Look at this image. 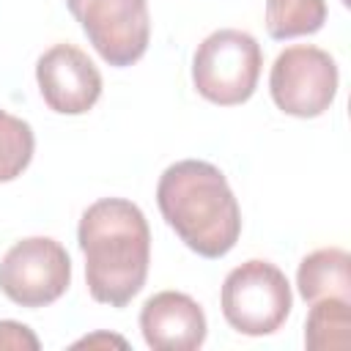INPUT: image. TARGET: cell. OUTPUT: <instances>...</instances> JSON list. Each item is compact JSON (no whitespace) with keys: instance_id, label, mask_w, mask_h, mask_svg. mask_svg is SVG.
Returning a JSON list of instances; mask_svg holds the SVG:
<instances>
[{"instance_id":"cell-10","label":"cell","mask_w":351,"mask_h":351,"mask_svg":"<svg viewBox=\"0 0 351 351\" xmlns=\"http://www.w3.org/2000/svg\"><path fill=\"white\" fill-rule=\"evenodd\" d=\"M296 288L304 302L346 299L351 302V255L343 247H324L302 258Z\"/></svg>"},{"instance_id":"cell-8","label":"cell","mask_w":351,"mask_h":351,"mask_svg":"<svg viewBox=\"0 0 351 351\" xmlns=\"http://www.w3.org/2000/svg\"><path fill=\"white\" fill-rule=\"evenodd\" d=\"M36 82L49 110L82 115L101 96V74L74 44H55L36 60Z\"/></svg>"},{"instance_id":"cell-11","label":"cell","mask_w":351,"mask_h":351,"mask_svg":"<svg viewBox=\"0 0 351 351\" xmlns=\"http://www.w3.org/2000/svg\"><path fill=\"white\" fill-rule=\"evenodd\" d=\"M304 346L310 351H346L351 346V310L346 299L313 302L304 321Z\"/></svg>"},{"instance_id":"cell-4","label":"cell","mask_w":351,"mask_h":351,"mask_svg":"<svg viewBox=\"0 0 351 351\" xmlns=\"http://www.w3.org/2000/svg\"><path fill=\"white\" fill-rule=\"evenodd\" d=\"M219 304L225 321L239 335L263 337L285 324L293 296L285 274L274 263L252 258L225 277Z\"/></svg>"},{"instance_id":"cell-13","label":"cell","mask_w":351,"mask_h":351,"mask_svg":"<svg viewBox=\"0 0 351 351\" xmlns=\"http://www.w3.org/2000/svg\"><path fill=\"white\" fill-rule=\"evenodd\" d=\"M36 137L27 121L0 110V184L22 176L33 159Z\"/></svg>"},{"instance_id":"cell-3","label":"cell","mask_w":351,"mask_h":351,"mask_svg":"<svg viewBox=\"0 0 351 351\" xmlns=\"http://www.w3.org/2000/svg\"><path fill=\"white\" fill-rule=\"evenodd\" d=\"M261 66V44L244 30L222 27L197 44L192 55V82L206 101L236 107L255 93Z\"/></svg>"},{"instance_id":"cell-7","label":"cell","mask_w":351,"mask_h":351,"mask_svg":"<svg viewBox=\"0 0 351 351\" xmlns=\"http://www.w3.org/2000/svg\"><path fill=\"white\" fill-rule=\"evenodd\" d=\"M66 5L104 63L123 69L145 55L151 38L145 0H66Z\"/></svg>"},{"instance_id":"cell-9","label":"cell","mask_w":351,"mask_h":351,"mask_svg":"<svg viewBox=\"0 0 351 351\" xmlns=\"http://www.w3.org/2000/svg\"><path fill=\"white\" fill-rule=\"evenodd\" d=\"M140 332L154 351H195L206 343V313L181 291H159L140 310Z\"/></svg>"},{"instance_id":"cell-14","label":"cell","mask_w":351,"mask_h":351,"mask_svg":"<svg viewBox=\"0 0 351 351\" xmlns=\"http://www.w3.org/2000/svg\"><path fill=\"white\" fill-rule=\"evenodd\" d=\"M0 348H38V337L19 321H0Z\"/></svg>"},{"instance_id":"cell-1","label":"cell","mask_w":351,"mask_h":351,"mask_svg":"<svg viewBox=\"0 0 351 351\" xmlns=\"http://www.w3.org/2000/svg\"><path fill=\"white\" fill-rule=\"evenodd\" d=\"M77 241L93 302L126 307L143 291L151 263V230L140 206L123 197L90 203L80 217Z\"/></svg>"},{"instance_id":"cell-5","label":"cell","mask_w":351,"mask_h":351,"mask_svg":"<svg viewBox=\"0 0 351 351\" xmlns=\"http://www.w3.org/2000/svg\"><path fill=\"white\" fill-rule=\"evenodd\" d=\"M337 63L335 58L313 44H296L277 55L269 90L274 104L293 118H318L324 115L337 96Z\"/></svg>"},{"instance_id":"cell-2","label":"cell","mask_w":351,"mask_h":351,"mask_svg":"<svg viewBox=\"0 0 351 351\" xmlns=\"http://www.w3.org/2000/svg\"><path fill=\"white\" fill-rule=\"evenodd\" d=\"M156 203L176 236L200 258L228 255L241 236V208L225 173L203 159L170 165L156 184Z\"/></svg>"},{"instance_id":"cell-6","label":"cell","mask_w":351,"mask_h":351,"mask_svg":"<svg viewBox=\"0 0 351 351\" xmlns=\"http://www.w3.org/2000/svg\"><path fill=\"white\" fill-rule=\"evenodd\" d=\"M71 282V258L49 236L16 241L0 261V291L19 307H47L58 302Z\"/></svg>"},{"instance_id":"cell-15","label":"cell","mask_w":351,"mask_h":351,"mask_svg":"<svg viewBox=\"0 0 351 351\" xmlns=\"http://www.w3.org/2000/svg\"><path fill=\"white\" fill-rule=\"evenodd\" d=\"M343 3H346V5H348V0H343Z\"/></svg>"},{"instance_id":"cell-12","label":"cell","mask_w":351,"mask_h":351,"mask_svg":"<svg viewBox=\"0 0 351 351\" xmlns=\"http://www.w3.org/2000/svg\"><path fill=\"white\" fill-rule=\"evenodd\" d=\"M326 22L324 0H266V33L277 41L313 36Z\"/></svg>"}]
</instances>
